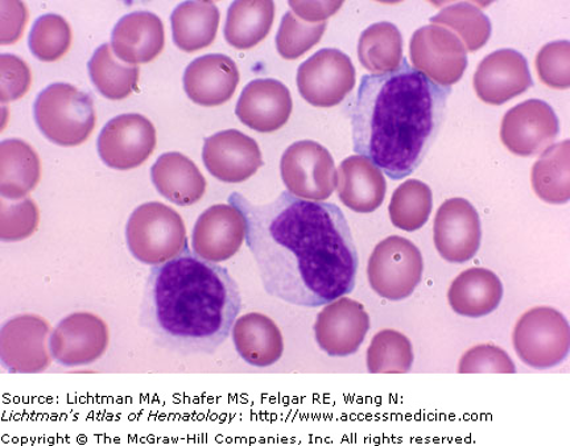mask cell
<instances>
[{
    "label": "cell",
    "instance_id": "1",
    "mask_svg": "<svg viewBox=\"0 0 570 446\" xmlns=\"http://www.w3.org/2000/svg\"><path fill=\"white\" fill-rule=\"evenodd\" d=\"M229 204L246 219V244L269 296L317 308L353 293L358 251L337 205L289 192L263 205L233 194Z\"/></svg>",
    "mask_w": 570,
    "mask_h": 446
},
{
    "label": "cell",
    "instance_id": "2",
    "mask_svg": "<svg viewBox=\"0 0 570 446\" xmlns=\"http://www.w3.org/2000/svg\"><path fill=\"white\" fill-rule=\"evenodd\" d=\"M451 93L405 59L394 72L363 77L351 109L354 151L405 179L439 137Z\"/></svg>",
    "mask_w": 570,
    "mask_h": 446
},
{
    "label": "cell",
    "instance_id": "3",
    "mask_svg": "<svg viewBox=\"0 0 570 446\" xmlns=\"http://www.w3.org/2000/svg\"><path fill=\"white\" fill-rule=\"evenodd\" d=\"M240 310L242 295L229 271L188 249L153 268L140 325L163 349L209 356L230 337Z\"/></svg>",
    "mask_w": 570,
    "mask_h": 446
},
{
    "label": "cell",
    "instance_id": "4",
    "mask_svg": "<svg viewBox=\"0 0 570 446\" xmlns=\"http://www.w3.org/2000/svg\"><path fill=\"white\" fill-rule=\"evenodd\" d=\"M36 125L42 136L62 147L80 146L95 130V102L70 83H52L33 105Z\"/></svg>",
    "mask_w": 570,
    "mask_h": 446
},
{
    "label": "cell",
    "instance_id": "5",
    "mask_svg": "<svg viewBox=\"0 0 570 446\" xmlns=\"http://www.w3.org/2000/svg\"><path fill=\"white\" fill-rule=\"evenodd\" d=\"M128 250L148 266H160L188 250L187 229L180 215L161 202L134 210L126 228Z\"/></svg>",
    "mask_w": 570,
    "mask_h": 446
},
{
    "label": "cell",
    "instance_id": "6",
    "mask_svg": "<svg viewBox=\"0 0 570 446\" xmlns=\"http://www.w3.org/2000/svg\"><path fill=\"white\" fill-rule=\"evenodd\" d=\"M512 343L524 365L537 370L552 369L569 356V323L558 309L533 308L519 318Z\"/></svg>",
    "mask_w": 570,
    "mask_h": 446
},
{
    "label": "cell",
    "instance_id": "7",
    "mask_svg": "<svg viewBox=\"0 0 570 446\" xmlns=\"http://www.w3.org/2000/svg\"><path fill=\"white\" fill-rule=\"evenodd\" d=\"M423 255L410 239L389 237L377 244L368 259L370 287L390 301L407 299L422 283Z\"/></svg>",
    "mask_w": 570,
    "mask_h": 446
},
{
    "label": "cell",
    "instance_id": "8",
    "mask_svg": "<svg viewBox=\"0 0 570 446\" xmlns=\"http://www.w3.org/2000/svg\"><path fill=\"white\" fill-rule=\"evenodd\" d=\"M281 172L288 192L303 200L325 201L337 186L333 156L313 140L289 146L282 156Z\"/></svg>",
    "mask_w": 570,
    "mask_h": 446
},
{
    "label": "cell",
    "instance_id": "9",
    "mask_svg": "<svg viewBox=\"0 0 570 446\" xmlns=\"http://www.w3.org/2000/svg\"><path fill=\"white\" fill-rule=\"evenodd\" d=\"M51 327L45 318L19 315L0 329V363L11 374H39L51 366Z\"/></svg>",
    "mask_w": 570,
    "mask_h": 446
},
{
    "label": "cell",
    "instance_id": "10",
    "mask_svg": "<svg viewBox=\"0 0 570 446\" xmlns=\"http://www.w3.org/2000/svg\"><path fill=\"white\" fill-rule=\"evenodd\" d=\"M410 54L413 68L440 87L451 88L468 68L465 46L443 26L419 28L411 39Z\"/></svg>",
    "mask_w": 570,
    "mask_h": 446
},
{
    "label": "cell",
    "instance_id": "11",
    "mask_svg": "<svg viewBox=\"0 0 570 446\" xmlns=\"http://www.w3.org/2000/svg\"><path fill=\"white\" fill-rule=\"evenodd\" d=\"M355 87V68L338 49H321L297 70V88L306 102L316 108L337 106Z\"/></svg>",
    "mask_w": 570,
    "mask_h": 446
},
{
    "label": "cell",
    "instance_id": "12",
    "mask_svg": "<svg viewBox=\"0 0 570 446\" xmlns=\"http://www.w3.org/2000/svg\"><path fill=\"white\" fill-rule=\"evenodd\" d=\"M156 130L140 115H124L107 122L98 137V153L107 167L117 171L138 168L153 155Z\"/></svg>",
    "mask_w": 570,
    "mask_h": 446
},
{
    "label": "cell",
    "instance_id": "13",
    "mask_svg": "<svg viewBox=\"0 0 570 446\" xmlns=\"http://www.w3.org/2000/svg\"><path fill=\"white\" fill-rule=\"evenodd\" d=\"M559 132L558 116L550 105L540 99H529L509 110L501 126L505 148L524 158L544 152Z\"/></svg>",
    "mask_w": 570,
    "mask_h": 446
},
{
    "label": "cell",
    "instance_id": "14",
    "mask_svg": "<svg viewBox=\"0 0 570 446\" xmlns=\"http://www.w3.org/2000/svg\"><path fill=\"white\" fill-rule=\"evenodd\" d=\"M109 328L101 317L77 311L63 318L51 335L56 364L78 367L95 364L109 346Z\"/></svg>",
    "mask_w": 570,
    "mask_h": 446
},
{
    "label": "cell",
    "instance_id": "15",
    "mask_svg": "<svg viewBox=\"0 0 570 446\" xmlns=\"http://www.w3.org/2000/svg\"><path fill=\"white\" fill-rule=\"evenodd\" d=\"M433 239L446 261L461 265L473 259L482 240L479 211L465 198L446 200L434 218Z\"/></svg>",
    "mask_w": 570,
    "mask_h": 446
},
{
    "label": "cell",
    "instance_id": "16",
    "mask_svg": "<svg viewBox=\"0 0 570 446\" xmlns=\"http://www.w3.org/2000/svg\"><path fill=\"white\" fill-rule=\"evenodd\" d=\"M372 327L361 303L341 297L326 304L315 323L320 349L331 357H348L360 350Z\"/></svg>",
    "mask_w": 570,
    "mask_h": 446
},
{
    "label": "cell",
    "instance_id": "17",
    "mask_svg": "<svg viewBox=\"0 0 570 446\" xmlns=\"http://www.w3.org/2000/svg\"><path fill=\"white\" fill-rule=\"evenodd\" d=\"M246 219L230 204H218L198 217L191 247L199 258L220 264L237 254L246 240Z\"/></svg>",
    "mask_w": 570,
    "mask_h": 446
},
{
    "label": "cell",
    "instance_id": "18",
    "mask_svg": "<svg viewBox=\"0 0 570 446\" xmlns=\"http://www.w3.org/2000/svg\"><path fill=\"white\" fill-rule=\"evenodd\" d=\"M203 160L209 174L227 184L244 182L263 166L258 143L238 130H226L206 138Z\"/></svg>",
    "mask_w": 570,
    "mask_h": 446
},
{
    "label": "cell",
    "instance_id": "19",
    "mask_svg": "<svg viewBox=\"0 0 570 446\" xmlns=\"http://www.w3.org/2000/svg\"><path fill=\"white\" fill-rule=\"evenodd\" d=\"M532 85L529 62L515 49H499L490 53L474 75L476 96L494 106L525 93Z\"/></svg>",
    "mask_w": 570,
    "mask_h": 446
},
{
    "label": "cell",
    "instance_id": "20",
    "mask_svg": "<svg viewBox=\"0 0 570 446\" xmlns=\"http://www.w3.org/2000/svg\"><path fill=\"white\" fill-rule=\"evenodd\" d=\"M292 108L294 103L284 83L273 78H259L246 85L235 115L249 129L274 132L288 122Z\"/></svg>",
    "mask_w": 570,
    "mask_h": 446
},
{
    "label": "cell",
    "instance_id": "21",
    "mask_svg": "<svg viewBox=\"0 0 570 446\" xmlns=\"http://www.w3.org/2000/svg\"><path fill=\"white\" fill-rule=\"evenodd\" d=\"M239 70L229 56L205 54L191 61L184 73V89L188 97L205 108L223 105L235 93Z\"/></svg>",
    "mask_w": 570,
    "mask_h": 446
},
{
    "label": "cell",
    "instance_id": "22",
    "mask_svg": "<svg viewBox=\"0 0 570 446\" xmlns=\"http://www.w3.org/2000/svg\"><path fill=\"white\" fill-rule=\"evenodd\" d=\"M336 187L341 202L361 215L381 208L387 192L381 169L361 155L348 156L341 162Z\"/></svg>",
    "mask_w": 570,
    "mask_h": 446
},
{
    "label": "cell",
    "instance_id": "23",
    "mask_svg": "<svg viewBox=\"0 0 570 446\" xmlns=\"http://www.w3.org/2000/svg\"><path fill=\"white\" fill-rule=\"evenodd\" d=\"M163 21L154 12L128 13L114 27L111 47L119 60L131 66L155 60L164 48Z\"/></svg>",
    "mask_w": 570,
    "mask_h": 446
},
{
    "label": "cell",
    "instance_id": "24",
    "mask_svg": "<svg viewBox=\"0 0 570 446\" xmlns=\"http://www.w3.org/2000/svg\"><path fill=\"white\" fill-rule=\"evenodd\" d=\"M232 336L235 350L248 365L268 367L279 363L283 357L282 331L266 315L247 314L237 318Z\"/></svg>",
    "mask_w": 570,
    "mask_h": 446
},
{
    "label": "cell",
    "instance_id": "25",
    "mask_svg": "<svg viewBox=\"0 0 570 446\" xmlns=\"http://www.w3.org/2000/svg\"><path fill=\"white\" fill-rule=\"evenodd\" d=\"M151 179L163 197L180 207L197 204L206 190L202 171L187 156L178 152L161 155L151 168Z\"/></svg>",
    "mask_w": 570,
    "mask_h": 446
},
{
    "label": "cell",
    "instance_id": "26",
    "mask_svg": "<svg viewBox=\"0 0 570 446\" xmlns=\"http://www.w3.org/2000/svg\"><path fill=\"white\" fill-rule=\"evenodd\" d=\"M503 299L501 279L487 268H470L454 279L448 300L455 314L481 318L493 314Z\"/></svg>",
    "mask_w": 570,
    "mask_h": 446
},
{
    "label": "cell",
    "instance_id": "27",
    "mask_svg": "<svg viewBox=\"0 0 570 446\" xmlns=\"http://www.w3.org/2000/svg\"><path fill=\"white\" fill-rule=\"evenodd\" d=\"M41 177L39 155L21 139L0 143V196L18 201L38 187Z\"/></svg>",
    "mask_w": 570,
    "mask_h": 446
},
{
    "label": "cell",
    "instance_id": "28",
    "mask_svg": "<svg viewBox=\"0 0 570 446\" xmlns=\"http://www.w3.org/2000/svg\"><path fill=\"white\" fill-rule=\"evenodd\" d=\"M175 44L184 52L209 47L217 37L218 7L212 2H184L170 17Z\"/></svg>",
    "mask_w": 570,
    "mask_h": 446
},
{
    "label": "cell",
    "instance_id": "29",
    "mask_svg": "<svg viewBox=\"0 0 570 446\" xmlns=\"http://www.w3.org/2000/svg\"><path fill=\"white\" fill-rule=\"evenodd\" d=\"M534 194L547 204L564 205L570 200V141L548 147L532 167Z\"/></svg>",
    "mask_w": 570,
    "mask_h": 446
},
{
    "label": "cell",
    "instance_id": "30",
    "mask_svg": "<svg viewBox=\"0 0 570 446\" xmlns=\"http://www.w3.org/2000/svg\"><path fill=\"white\" fill-rule=\"evenodd\" d=\"M358 58L363 68L373 75L394 72L403 62V38L390 21L366 28L358 42Z\"/></svg>",
    "mask_w": 570,
    "mask_h": 446
},
{
    "label": "cell",
    "instance_id": "31",
    "mask_svg": "<svg viewBox=\"0 0 570 446\" xmlns=\"http://www.w3.org/2000/svg\"><path fill=\"white\" fill-rule=\"evenodd\" d=\"M274 19V2H234L227 11L225 39L238 49L258 46L269 33Z\"/></svg>",
    "mask_w": 570,
    "mask_h": 446
},
{
    "label": "cell",
    "instance_id": "32",
    "mask_svg": "<svg viewBox=\"0 0 570 446\" xmlns=\"http://www.w3.org/2000/svg\"><path fill=\"white\" fill-rule=\"evenodd\" d=\"M89 75L99 93L114 99H125L137 90L139 67L120 62L111 51L110 44L97 49L88 63Z\"/></svg>",
    "mask_w": 570,
    "mask_h": 446
},
{
    "label": "cell",
    "instance_id": "33",
    "mask_svg": "<svg viewBox=\"0 0 570 446\" xmlns=\"http://www.w3.org/2000/svg\"><path fill=\"white\" fill-rule=\"evenodd\" d=\"M433 209L430 187L420 180H409L392 195L389 211L392 225L404 231L422 229Z\"/></svg>",
    "mask_w": 570,
    "mask_h": 446
},
{
    "label": "cell",
    "instance_id": "34",
    "mask_svg": "<svg viewBox=\"0 0 570 446\" xmlns=\"http://www.w3.org/2000/svg\"><path fill=\"white\" fill-rule=\"evenodd\" d=\"M431 23L452 28L469 52L479 51L491 37L489 17L473 3L449 4L431 18Z\"/></svg>",
    "mask_w": 570,
    "mask_h": 446
},
{
    "label": "cell",
    "instance_id": "35",
    "mask_svg": "<svg viewBox=\"0 0 570 446\" xmlns=\"http://www.w3.org/2000/svg\"><path fill=\"white\" fill-rule=\"evenodd\" d=\"M413 348L401 331L386 329L373 338L366 354L367 370L372 374H405L413 365Z\"/></svg>",
    "mask_w": 570,
    "mask_h": 446
},
{
    "label": "cell",
    "instance_id": "36",
    "mask_svg": "<svg viewBox=\"0 0 570 446\" xmlns=\"http://www.w3.org/2000/svg\"><path fill=\"white\" fill-rule=\"evenodd\" d=\"M28 44L36 59L52 62L62 58L71 44L68 21L56 13H47L35 21Z\"/></svg>",
    "mask_w": 570,
    "mask_h": 446
},
{
    "label": "cell",
    "instance_id": "37",
    "mask_svg": "<svg viewBox=\"0 0 570 446\" xmlns=\"http://www.w3.org/2000/svg\"><path fill=\"white\" fill-rule=\"evenodd\" d=\"M325 30L326 21L311 23V21L296 17L292 11L285 12L276 34L277 52L287 60L302 58L305 52L317 44Z\"/></svg>",
    "mask_w": 570,
    "mask_h": 446
},
{
    "label": "cell",
    "instance_id": "38",
    "mask_svg": "<svg viewBox=\"0 0 570 446\" xmlns=\"http://www.w3.org/2000/svg\"><path fill=\"white\" fill-rule=\"evenodd\" d=\"M40 222L39 208L32 198L18 201H0V239L3 242H19L30 238L38 230Z\"/></svg>",
    "mask_w": 570,
    "mask_h": 446
},
{
    "label": "cell",
    "instance_id": "39",
    "mask_svg": "<svg viewBox=\"0 0 570 446\" xmlns=\"http://www.w3.org/2000/svg\"><path fill=\"white\" fill-rule=\"evenodd\" d=\"M537 69L541 82L553 89L570 87V42L553 41L540 49Z\"/></svg>",
    "mask_w": 570,
    "mask_h": 446
},
{
    "label": "cell",
    "instance_id": "40",
    "mask_svg": "<svg viewBox=\"0 0 570 446\" xmlns=\"http://www.w3.org/2000/svg\"><path fill=\"white\" fill-rule=\"evenodd\" d=\"M460 374H515L517 366L503 349L494 345H479L463 354Z\"/></svg>",
    "mask_w": 570,
    "mask_h": 446
},
{
    "label": "cell",
    "instance_id": "41",
    "mask_svg": "<svg viewBox=\"0 0 570 446\" xmlns=\"http://www.w3.org/2000/svg\"><path fill=\"white\" fill-rule=\"evenodd\" d=\"M31 70L16 54H0V99L2 102L17 101L30 90Z\"/></svg>",
    "mask_w": 570,
    "mask_h": 446
},
{
    "label": "cell",
    "instance_id": "42",
    "mask_svg": "<svg viewBox=\"0 0 570 446\" xmlns=\"http://www.w3.org/2000/svg\"><path fill=\"white\" fill-rule=\"evenodd\" d=\"M0 16H2V41L3 46L12 44L19 40L21 32L26 27L28 18L27 9L23 3L2 2L0 3Z\"/></svg>",
    "mask_w": 570,
    "mask_h": 446
},
{
    "label": "cell",
    "instance_id": "43",
    "mask_svg": "<svg viewBox=\"0 0 570 446\" xmlns=\"http://www.w3.org/2000/svg\"><path fill=\"white\" fill-rule=\"evenodd\" d=\"M289 7L296 17L311 23H320L334 16L341 9L342 2H289Z\"/></svg>",
    "mask_w": 570,
    "mask_h": 446
}]
</instances>
